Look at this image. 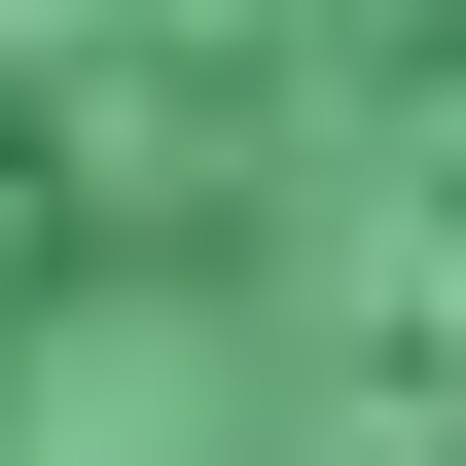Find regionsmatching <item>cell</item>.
Instances as JSON below:
<instances>
[{"label": "cell", "instance_id": "1", "mask_svg": "<svg viewBox=\"0 0 466 466\" xmlns=\"http://www.w3.org/2000/svg\"><path fill=\"white\" fill-rule=\"evenodd\" d=\"M0 466H466V0H0Z\"/></svg>", "mask_w": 466, "mask_h": 466}]
</instances>
